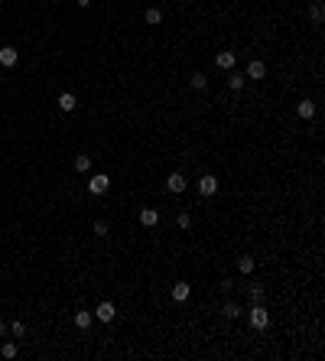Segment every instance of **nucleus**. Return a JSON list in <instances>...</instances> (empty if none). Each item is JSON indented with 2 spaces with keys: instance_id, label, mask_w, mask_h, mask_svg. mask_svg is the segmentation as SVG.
I'll return each mask as SVG.
<instances>
[{
  "instance_id": "obj_1",
  "label": "nucleus",
  "mask_w": 325,
  "mask_h": 361,
  "mask_svg": "<svg viewBox=\"0 0 325 361\" xmlns=\"http://www.w3.org/2000/svg\"><path fill=\"white\" fill-rule=\"evenodd\" d=\"M250 328H257V332H263V328L270 326V312H267V309L260 306V303H254V306H250Z\"/></svg>"
},
{
  "instance_id": "obj_2",
  "label": "nucleus",
  "mask_w": 325,
  "mask_h": 361,
  "mask_svg": "<svg viewBox=\"0 0 325 361\" xmlns=\"http://www.w3.org/2000/svg\"><path fill=\"white\" fill-rule=\"evenodd\" d=\"M108 189H111V176L108 173H98V176L88 179V192H91V196H104Z\"/></svg>"
},
{
  "instance_id": "obj_3",
  "label": "nucleus",
  "mask_w": 325,
  "mask_h": 361,
  "mask_svg": "<svg viewBox=\"0 0 325 361\" xmlns=\"http://www.w3.org/2000/svg\"><path fill=\"white\" fill-rule=\"evenodd\" d=\"M185 186H189V182H185V176H182V173H169V179H166V189H169L173 196L185 192Z\"/></svg>"
},
{
  "instance_id": "obj_4",
  "label": "nucleus",
  "mask_w": 325,
  "mask_h": 361,
  "mask_svg": "<svg viewBox=\"0 0 325 361\" xmlns=\"http://www.w3.org/2000/svg\"><path fill=\"white\" fill-rule=\"evenodd\" d=\"M16 62H20V52H16L13 46H3V49H0V66H3V68H13Z\"/></svg>"
},
{
  "instance_id": "obj_5",
  "label": "nucleus",
  "mask_w": 325,
  "mask_h": 361,
  "mask_svg": "<svg viewBox=\"0 0 325 361\" xmlns=\"http://www.w3.org/2000/svg\"><path fill=\"white\" fill-rule=\"evenodd\" d=\"M198 192H202V196H215V192H218V179L211 173H205L202 179H198Z\"/></svg>"
},
{
  "instance_id": "obj_6",
  "label": "nucleus",
  "mask_w": 325,
  "mask_h": 361,
  "mask_svg": "<svg viewBox=\"0 0 325 361\" xmlns=\"http://www.w3.org/2000/svg\"><path fill=\"white\" fill-rule=\"evenodd\" d=\"M263 75H267V66H263L260 59H250V62H247V72H244V78H254V82H257V78H263Z\"/></svg>"
},
{
  "instance_id": "obj_7",
  "label": "nucleus",
  "mask_w": 325,
  "mask_h": 361,
  "mask_svg": "<svg viewBox=\"0 0 325 361\" xmlns=\"http://www.w3.org/2000/svg\"><path fill=\"white\" fill-rule=\"evenodd\" d=\"M140 225L143 228H156L160 225V212L156 208H140Z\"/></svg>"
},
{
  "instance_id": "obj_8",
  "label": "nucleus",
  "mask_w": 325,
  "mask_h": 361,
  "mask_svg": "<svg viewBox=\"0 0 325 361\" xmlns=\"http://www.w3.org/2000/svg\"><path fill=\"white\" fill-rule=\"evenodd\" d=\"M95 316H98V322H111V319L117 316V309H114V303H98Z\"/></svg>"
},
{
  "instance_id": "obj_9",
  "label": "nucleus",
  "mask_w": 325,
  "mask_h": 361,
  "mask_svg": "<svg viewBox=\"0 0 325 361\" xmlns=\"http://www.w3.org/2000/svg\"><path fill=\"white\" fill-rule=\"evenodd\" d=\"M234 62H238V55H234V52H228V49L215 55V66H218V68H228V72H231V68H234Z\"/></svg>"
},
{
  "instance_id": "obj_10",
  "label": "nucleus",
  "mask_w": 325,
  "mask_h": 361,
  "mask_svg": "<svg viewBox=\"0 0 325 361\" xmlns=\"http://www.w3.org/2000/svg\"><path fill=\"white\" fill-rule=\"evenodd\" d=\"M75 108H78V101H75V95H72V91L59 95V111H65V114H68V111H75Z\"/></svg>"
},
{
  "instance_id": "obj_11",
  "label": "nucleus",
  "mask_w": 325,
  "mask_h": 361,
  "mask_svg": "<svg viewBox=\"0 0 325 361\" xmlns=\"http://www.w3.org/2000/svg\"><path fill=\"white\" fill-rule=\"evenodd\" d=\"M296 114H299V117H303V120L315 117V104H312V101H309V98H306V101H299V104H296Z\"/></svg>"
},
{
  "instance_id": "obj_12",
  "label": "nucleus",
  "mask_w": 325,
  "mask_h": 361,
  "mask_svg": "<svg viewBox=\"0 0 325 361\" xmlns=\"http://www.w3.org/2000/svg\"><path fill=\"white\" fill-rule=\"evenodd\" d=\"M254 267H257V261H254V257H250V254H244V257H238V270L244 277L247 274H254Z\"/></svg>"
},
{
  "instance_id": "obj_13",
  "label": "nucleus",
  "mask_w": 325,
  "mask_h": 361,
  "mask_svg": "<svg viewBox=\"0 0 325 361\" xmlns=\"http://www.w3.org/2000/svg\"><path fill=\"white\" fill-rule=\"evenodd\" d=\"M91 322H95V312H88V309H78L75 312V326L78 328H88Z\"/></svg>"
},
{
  "instance_id": "obj_14",
  "label": "nucleus",
  "mask_w": 325,
  "mask_h": 361,
  "mask_svg": "<svg viewBox=\"0 0 325 361\" xmlns=\"http://www.w3.org/2000/svg\"><path fill=\"white\" fill-rule=\"evenodd\" d=\"M244 82H247V78L241 75V72H231V75H228V88H231V91H241Z\"/></svg>"
},
{
  "instance_id": "obj_15",
  "label": "nucleus",
  "mask_w": 325,
  "mask_h": 361,
  "mask_svg": "<svg viewBox=\"0 0 325 361\" xmlns=\"http://www.w3.org/2000/svg\"><path fill=\"white\" fill-rule=\"evenodd\" d=\"M173 299L176 303H185V299H189V283H176L173 286Z\"/></svg>"
},
{
  "instance_id": "obj_16",
  "label": "nucleus",
  "mask_w": 325,
  "mask_h": 361,
  "mask_svg": "<svg viewBox=\"0 0 325 361\" xmlns=\"http://www.w3.org/2000/svg\"><path fill=\"white\" fill-rule=\"evenodd\" d=\"M78 169V173H88V169H91V156H85V153H78L75 156V163H72Z\"/></svg>"
},
{
  "instance_id": "obj_17",
  "label": "nucleus",
  "mask_w": 325,
  "mask_h": 361,
  "mask_svg": "<svg viewBox=\"0 0 325 361\" xmlns=\"http://www.w3.org/2000/svg\"><path fill=\"white\" fill-rule=\"evenodd\" d=\"M143 20L150 23V26H160V23H162V13H160V10H156V7H150V10L143 13Z\"/></svg>"
},
{
  "instance_id": "obj_18",
  "label": "nucleus",
  "mask_w": 325,
  "mask_h": 361,
  "mask_svg": "<svg viewBox=\"0 0 325 361\" xmlns=\"http://www.w3.org/2000/svg\"><path fill=\"white\" fill-rule=\"evenodd\" d=\"M309 20H312V23H322V20H325L322 3H312V7H309Z\"/></svg>"
},
{
  "instance_id": "obj_19",
  "label": "nucleus",
  "mask_w": 325,
  "mask_h": 361,
  "mask_svg": "<svg viewBox=\"0 0 325 361\" xmlns=\"http://www.w3.org/2000/svg\"><path fill=\"white\" fill-rule=\"evenodd\" d=\"M189 85H192L195 91H205V85H208V82H205V75H202V72H195V75L189 78Z\"/></svg>"
},
{
  "instance_id": "obj_20",
  "label": "nucleus",
  "mask_w": 325,
  "mask_h": 361,
  "mask_svg": "<svg viewBox=\"0 0 325 361\" xmlns=\"http://www.w3.org/2000/svg\"><path fill=\"white\" fill-rule=\"evenodd\" d=\"M225 316L228 319H238L241 316V306H238V303H225Z\"/></svg>"
},
{
  "instance_id": "obj_21",
  "label": "nucleus",
  "mask_w": 325,
  "mask_h": 361,
  "mask_svg": "<svg viewBox=\"0 0 325 361\" xmlns=\"http://www.w3.org/2000/svg\"><path fill=\"white\" fill-rule=\"evenodd\" d=\"M0 355H3V358H16V342H7V345L0 348Z\"/></svg>"
},
{
  "instance_id": "obj_22",
  "label": "nucleus",
  "mask_w": 325,
  "mask_h": 361,
  "mask_svg": "<svg viewBox=\"0 0 325 361\" xmlns=\"http://www.w3.org/2000/svg\"><path fill=\"white\" fill-rule=\"evenodd\" d=\"M176 225H179V228H189V225H192V215H189V212H179V218H176Z\"/></svg>"
},
{
  "instance_id": "obj_23",
  "label": "nucleus",
  "mask_w": 325,
  "mask_h": 361,
  "mask_svg": "<svg viewBox=\"0 0 325 361\" xmlns=\"http://www.w3.org/2000/svg\"><path fill=\"white\" fill-rule=\"evenodd\" d=\"M10 332L16 335V339H23V335H26V326H23L20 319H16V322H10Z\"/></svg>"
},
{
  "instance_id": "obj_24",
  "label": "nucleus",
  "mask_w": 325,
  "mask_h": 361,
  "mask_svg": "<svg viewBox=\"0 0 325 361\" xmlns=\"http://www.w3.org/2000/svg\"><path fill=\"white\" fill-rule=\"evenodd\" d=\"M95 234H98V238H104V234H108V221H95Z\"/></svg>"
},
{
  "instance_id": "obj_25",
  "label": "nucleus",
  "mask_w": 325,
  "mask_h": 361,
  "mask_svg": "<svg viewBox=\"0 0 325 361\" xmlns=\"http://www.w3.org/2000/svg\"><path fill=\"white\" fill-rule=\"evenodd\" d=\"M263 299V290L260 286H250V303H260Z\"/></svg>"
},
{
  "instance_id": "obj_26",
  "label": "nucleus",
  "mask_w": 325,
  "mask_h": 361,
  "mask_svg": "<svg viewBox=\"0 0 325 361\" xmlns=\"http://www.w3.org/2000/svg\"><path fill=\"white\" fill-rule=\"evenodd\" d=\"M78 7H91V0H75Z\"/></svg>"
},
{
  "instance_id": "obj_27",
  "label": "nucleus",
  "mask_w": 325,
  "mask_h": 361,
  "mask_svg": "<svg viewBox=\"0 0 325 361\" xmlns=\"http://www.w3.org/2000/svg\"><path fill=\"white\" fill-rule=\"evenodd\" d=\"M0 335H3V322H0Z\"/></svg>"
},
{
  "instance_id": "obj_28",
  "label": "nucleus",
  "mask_w": 325,
  "mask_h": 361,
  "mask_svg": "<svg viewBox=\"0 0 325 361\" xmlns=\"http://www.w3.org/2000/svg\"><path fill=\"white\" fill-rule=\"evenodd\" d=\"M0 82H3V75H0Z\"/></svg>"
},
{
  "instance_id": "obj_29",
  "label": "nucleus",
  "mask_w": 325,
  "mask_h": 361,
  "mask_svg": "<svg viewBox=\"0 0 325 361\" xmlns=\"http://www.w3.org/2000/svg\"><path fill=\"white\" fill-rule=\"evenodd\" d=\"M0 3H3V0H0Z\"/></svg>"
}]
</instances>
